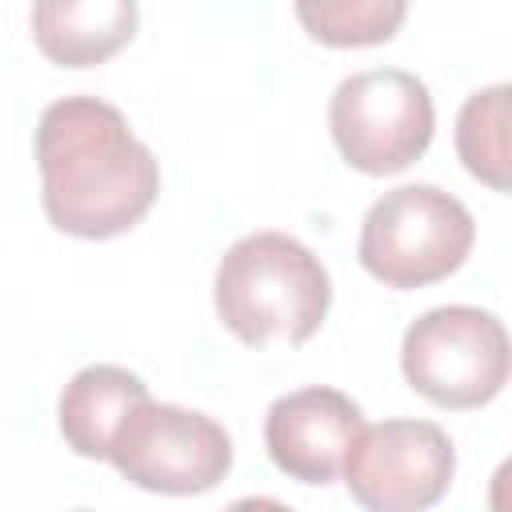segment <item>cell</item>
Returning a JSON list of instances; mask_svg holds the SVG:
<instances>
[{"label":"cell","mask_w":512,"mask_h":512,"mask_svg":"<svg viewBox=\"0 0 512 512\" xmlns=\"http://www.w3.org/2000/svg\"><path fill=\"white\" fill-rule=\"evenodd\" d=\"M224 512H292V508L280 504V500H272V496H240Z\"/></svg>","instance_id":"cell-13"},{"label":"cell","mask_w":512,"mask_h":512,"mask_svg":"<svg viewBox=\"0 0 512 512\" xmlns=\"http://www.w3.org/2000/svg\"><path fill=\"white\" fill-rule=\"evenodd\" d=\"M216 316L224 328L260 348L272 340H308L332 304V280L320 256L288 232H248L216 264Z\"/></svg>","instance_id":"cell-2"},{"label":"cell","mask_w":512,"mask_h":512,"mask_svg":"<svg viewBox=\"0 0 512 512\" xmlns=\"http://www.w3.org/2000/svg\"><path fill=\"white\" fill-rule=\"evenodd\" d=\"M456 472V448L432 420L364 424L344 456V484L368 512H424Z\"/></svg>","instance_id":"cell-7"},{"label":"cell","mask_w":512,"mask_h":512,"mask_svg":"<svg viewBox=\"0 0 512 512\" xmlns=\"http://www.w3.org/2000/svg\"><path fill=\"white\" fill-rule=\"evenodd\" d=\"M136 16L132 0H40L32 4V36L48 60L88 68L132 40Z\"/></svg>","instance_id":"cell-9"},{"label":"cell","mask_w":512,"mask_h":512,"mask_svg":"<svg viewBox=\"0 0 512 512\" xmlns=\"http://www.w3.org/2000/svg\"><path fill=\"white\" fill-rule=\"evenodd\" d=\"M108 460L136 488L192 496L228 476L232 440L212 416L180 404H156L148 396L120 420Z\"/></svg>","instance_id":"cell-6"},{"label":"cell","mask_w":512,"mask_h":512,"mask_svg":"<svg viewBox=\"0 0 512 512\" xmlns=\"http://www.w3.org/2000/svg\"><path fill=\"white\" fill-rule=\"evenodd\" d=\"M328 128L352 168L368 176L400 172L432 144V92L404 68L352 72L332 92Z\"/></svg>","instance_id":"cell-5"},{"label":"cell","mask_w":512,"mask_h":512,"mask_svg":"<svg viewBox=\"0 0 512 512\" xmlns=\"http://www.w3.org/2000/svg\"><path fill=\"white\" fill-rule=\"evenodd\" d=\"M148 400V384L120 368V364H88L80 368L64 392H60V432L68 440L72 452L88 456V460H108L112 436L120 428V420Z\"/></svg>","instance_id":"cell-10"},{"label":"cell","mask_w":512,"mask_h":512,"mask_svg":"<svg viewBox=\"0 0 512 512\" xmlns=\"http://www.w3.org/2000/svg\"><path fill=\"white\" fill-rule=\"evenodd\" d=\"M364 428V412L340 388H300L276 396L264 416V448L280 472L304 484H332Z\"/></svg>","instance_id":"cell-8"},{"label":"cell","mask_w":512,"mask_h":512,"mask_svg":"<svg viewBox=\"0 0 512 512\" xmlns=\"http://www.w3.org/2000/svg\"><path fill=\"white\" fill-rule=\"evenodd\" d=\"M400 368L424 400L480 408L508 384V332L484 308L444 304L408 324Z\"/></svg>","instance_id":"cell-4"},{"label":"cell","mask_w":512,"mask_h":512,"mask_svg":"<svg viewBox=\"0 0 512 512\" xmlns=\"http://www.w3.org/2000/svg\"><path fill=\"white\" fill-rule=\"evenodd\" d=\"M476 240L472 212L436 184H400L360 220V264L388 288H424L452 276Z\"/></svg>","instance_id":"cell-3"},{"label":"cell","mask_w":512,"mask_h":512,"mask_svg":"<svg viewBox=\"0 0 512 512\" xmlns=\"http://www.w3.org/2000/svg\"><path fill=\"white\" fill-rule=\"evenodd\" d=\"M404 0H300L296 16L300 24L336 48L356 44H380L388 40L404 20Z\"/></svg>","instance_id":"cell-12"},{"label":"cell","mask_w":512,"mask_h":512,"mask_svg":"<svg viewBox=\"0 0 512 512\" xmlns=\"http://www.w3.org/2000/svg\"><path fill=\"white\" fill-rule=\"evenodd\" d=\"M40 200L52 228L84 240L128 232L160 192V164L100 96H64L36 124Z\"/></svg>","instance_id":"cell-1"},{"label":"cell","mask_w":512,"mask_h":512,"mask_svg":"<svg viewBox=\"0 0 512 512\" xmlns=\"http://www.w3.org/2000/svg\"><path fill=\"white\" fill-rule=\"evenodd\" d=\"M456 152L476 180H484L496 192H508V84H488L460 104Z\"/></svg>","instance_id":"cell-11"}]
</instances>
